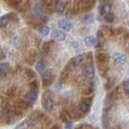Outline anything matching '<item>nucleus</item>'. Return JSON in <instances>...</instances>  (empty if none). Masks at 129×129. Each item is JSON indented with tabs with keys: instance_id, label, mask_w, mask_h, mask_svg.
Returning a JSON list of instances; mask_svg holds the SVG:
<instances>
[{
	"instance_id": "f257e3e1",
	"label": "nucleus",
	"mask_w": 129,
	"mask_h": 129,
	"mask_svg": "<svg viewBox=\"0 0 129 129\" xmlns=\"http://www.w3.org/2000/svg\"><path fill=\"white\" fill-rule=\"evenodd\" d=\"M95 0H80L78 1L80 12H87L93 8Z\"/></svg>"
},
{
	"instance_id": "f03ea898",
	"label": "nucleus",
	"mask_w": 129,
	"mask_h": 129,
	"mask_svg": "<svg viewBox=\"0 0 129 129\" xmlns=\"http://www.w3.org/2000/svg\"><path fill=\"white\" fill-rule=\"evenodd\" d=\"M43 107L47 110V111H52L55 109V106H56V102L54 100V98L52 96H46L44 97L43 99Z\"/></svg>"
},
{
	"instance_id": "7ed1b4c3",
	"label": "nucleus",
	"mask_w": 129,
	"mask_h": 129,
	"mask_svg": "<svg viewBox=\"0 0 129 129\" xmlns=\"http://www.w3.org/2000/svg\"><path fill=\"white\" fill-rule=\"evenodd\" d=\"M58 26L62 31H71L73 29V23L68 19H60L58 22Z\"/></svg>"
},
{
	"instance_id": "20e7f679",
	"label": "nucleus",
	"mask_w": 129,
	"mask_h": 129,
	"mask_svg": "<svg viewBox=\"0 0 129 129\" xmlns=\"http://www.w3.org/2000/svg\"><path fill=\"white\" fill-rule=\"evenodd\" d=\"M112 60L118 64H125L127 63V58L124 54L116 52L112 55Z\"/></svg>"
},
{
	"instance_id": "39448f33",
	"label": "nucleus",
	"mask_w": 129,
	"mask_h": 129,
	"mask_svg": "<svg viewBox=\"0 0 129 129\" xmlns=\"http://www.w3.org/2000/svg\"><path fill=\"white\" fill-rule=\"evenodd\" d=\"M41 80H42V82H43V85H44V86H48L49 84L52 83V81L54 80L53 73H52L51 71L45 72V73L41 76Z\"/></svg>"
},
{
	"instance_id": "423d86ee",
	"label": "nucleus",
	"mask_w": 129,
	"mask_h": 129,
	"mask_svg": "<svg viewBox=\"0 0 129 129\" xmlns=\"http://www.w3.org/2000/svg\"><path fill=\"white\" fill-rule=\"evenodd\" d=\"M90 103L91 101L89 99H82L79 104V110L81 113H87L90 109Z\"/></svg>"
},
{
	"instance_id": "0eeeda50",
	"label": "nucleus",
	"mask_w": 129,
	"mask_h": 129,
	"mask_svg": "<svg viewBox=\"0 0 129 129\" xmlns=\"http://www.w3.org/2000/svg\"><path fill=\"white\" fill-rule=\"evenodd\" d=\"M51 36H52V38L54 40H56L58 42H63L67 38V34L64 31H62V30H55V31H53L52 34H51Z\"/></svg>"
},
{
	"instance_id": "6e6552de",
	"label": "nucleus",
	"mask_w": 129,
	"mask_h": 129,
	"mask_svg": "<svg viewBox=\"0 0 129 129\" xmlns=\"http://www.w3.org/2000/svg\"><path fill=\"white\" fill-rule=\"evenodd\" d=\"M95 74V70L93 64H86L83 69H82V75L85 78H92Z\"/></svg>"
},
{
	"instance_id": "1a4fd4ad",
	"label": "nucleus",
	"mask_w": 129,
	"mask_h": 129,
	"mask_svg": "<svg viewBox=\"0 0 129 129\" xmlns=\"http://www.w3.org/2000/svg\"><path fill=\"white\" fill-rule=\"evenodd\" d=\"M84 62H85L84 55H78V56H76V57H74L72 59V64H73L74 67H76V68L81 67L82 64H84Z\"/></svg>"
},
{
	"instance_id": "9d476101",
	"label": "nucleus",
	"mask_w": 129,
	"mask_h": 129,
	"mask_svg": "<svg viewBox=\"0 0 129 129\" xmlns=\"http://www.w3.org/2000/svg\"><path fill=\"white\" fill-rule=\"evenodd\" d=\"M96 61L97 64L100 67H103L108 61V55L105 53H98V54H96Z\"/></svg>"
},
{
	"instance_id": "9b49d317",
	"label": "nucleus",
	"mask_w": 129,
	"mask_h": 129,
	"mask_svg": "<svg viewBox=\"0 0 129 129\" xmlns=\"http://www.w3.org/2000/svg\"><path fill=\"white\" fill-rule=\"evenodd\" d=\"M10 66L8 63H0V78H4L7 76L9 72Z\"/></svg>"
},
{
	"instance_id": "f8f14e48",
	"label": "nucleus",
	"mask_w": 129,
	"mask_h": 129,
	"mask_svg": "<svg viewBox=\"0 0 129 129\" xmlns=\"http://www.w3.org/2000/svg\"><path fill=\"white\" fill-rule=\"evenodd\" d=\"M83 42H84V45L86 47H92V46H95L97 40L94 36H87L84 38Z\"/></svg>"
},
{
	"instance_id": "ddd939ff",
	"label": "nucleus",
	"mask_w": 129,
	"mask_h": 129,
	"mask_svg": "<svg viewBox=\"0 0 129 129\" xmlns=\"http://www.w3.org/2000/svg\"><path fill=\"white\" fill-rule=\"evenodd\" d=\"M25 98H26V100L28 102H35L37 100V98H38V93L35 90H30V91H28L26 93Z\"/></svg>"
},
{
	"instance_id": "4468645a",
	"label": "nucleus",
	"mask_w": 129,
	"mask_h": 129,
	"mask_svg": "<svg viewBox=\"0 0 129 129\" xmlns=\"http://www.w3.org/2000/svg\"><path fill=\"white\" fill-rule=\"evenodd\" d=\"M66 9V2L60 0L59 2H57L54 6V10L57 12V13H63Z\"/></svg>"
},
{
	"instance_id": "2eb2a0df",
	"label": "nucleus",
	"mask_w": 129,
	"mask_h": 129,
	"mask_svg": "<svg viewBox=\"0 0 129 129\" xmlns=\"http://www.w3.org/2000/svg\"><path fill=\"white\" fill-rule=\"evenodd\" d=\"M110 11H111V5H110L109 3H104V4H102V5L100 6L99 12H100L101 15L104 16V15L110 13Z\"/></svg>"
},
{
	"instance_id": "dca6fc26",
	"label": "nucleus",
	"mask_w": 129,
	"mask_h": 129,
	"mask_svg": "<svg viewBox=\"0 0 129 129\" xmlns=\"http://www.w3.org/2000/svg\"><path fill=\"white\" fill-rule=\"evenodd\" d=\"M47 68V61L42 59L36 64V71L37 72H43Z\"/></svg>"
},
{
	"instance_id": "f3484780",
	"label": "nucleus",
	"mask_w": 129,
	"mask_h": 129,
	"mask_svg": "<svg viewBox=\"0 0 129 129\" xmlns=\"http://www.w3.org/2000/svg\"><path fill=\"white\" fill-rule=\"evenodd\" d=\"M34 12L37 16H42L43 15V5L42 3H36L34 6Z\"/></svg>"
},
{
	"instance_id": "a211bd4d",
	"label": "nucleus",
	"mask_w": 129,
	"mask_h": 129,
	"mask_svg": "<svg viewBox=\"0 0 129 129\" xmlns=\"http://www.w3.org/2000/svg\"><path fill=\"white\" fill-rule=\"evenodd\" d=\"M37 57V52L35 50H31L28 53V57H27V62H29V64H33L35 59Z\"/></svg>"
},
{
	"instance_id": "6ab92c4d",
	"label": "nucleus",
	"mask_w": 129,
	"mask_h": 129,
	"mask_svg": "<svg viewBox=\"0 0 129 129\" xmlns=\"http://www.w3.org/2000/svg\"><path fill=\"white\" fill-rule=\"evenodd\" d=\"M9 23V19L7 15H3L0 17V28H4L7 26V24Z\"/></svg>"
},
{
	"instance_id": "aec40b11",
	"label": "nucleus",
	"mask_w": 129,
	"mask_h": 129,
	"mask_svg": "<svg viewBox=\"0 0 129 129\" xmlns=\"http://www.w3.org/2000/svg\"><path fill=\"white\" fill-rule=\"evenodd\" d=\"M39 33H40V35L42 37H47L49 34H50V28H49L48 26H43L39 30Z\"/></svg>"
},
{
	"instance_id": "412c9836",
	"label": "nucleus",
	"mask_w": 129,
	"mask_h": 129,
	"mask_svg": "<svg viewBox=\"0 0 129 129\" xmlns=\"http://www.w3.org/2000/svg\"><path fill=\"white\" fill-rule=\"evenodd\" d=\"M114 19H115V15L113 14L112 12H110V13L104 15V21H105L106 23H113V22H114Z\"/></svg>"
},
{
	"instance_id": "4be33fe9",
	"label": "nucleus",
	"mask_w": 129,
	"mask_h": 129,
	"mask_svg": "<svg viewBox=\"0 0 129 129\" xmlns=\"http://www.w3.org/2000/svg\"><path fill=\"white\" fill-rule=\"evenodd\" d=\"M93 20H94V15L93 14H86L82 18V21L84 23H92Z\"/></svg>"
},
{
	"instance_id": "5701e85b",
	"label": "nucleus",
	"mask_w": 129,
	"mask_h": 129,
	"mask_svg": "<svg viewBox=\"0 0 129 129\" xmlns=\"http://www.w3.org/2000/svg\"><path fill=\"white\" fill-rule=\"evenodd\" d=\"M122 88H123V92H124L126 95L129 96V80L123 81V83H122Z\"/></svg>"
},
{
	"instance_id": "b1692460",
	"label": "nucleus",
	"mask_w": 129,
	"mask_h": 129,
	"mask_svg": "<svg viewBox=\"0 0 129 129\" xmlns=\"http://www.w3.org/2000/svg\"><path fill=\"white\" fill-rule=\"evenodd\" d=\"M7 2H8V5H9V6L17 8V7H19L21 0H7Z\"/></svg>"
},
{
	"instance_id": "393cba45",
	"label": "nucleus",
	"mask_w": 129,
	"mask_h": 129,
	"mask_svg": "<svg viewBox=\"0 0 129 129\" xmlns=\"http://www.w3.org/2000/svg\"><path fill=\"white\" fill-rule=\"evenodd\" d=\"M30 87H31V90H35V91H37V89L39 88V84H38L37 80L30 82Z\"/></svg>"
},
{
	"instance_id": "a878e982",
	"label": "nucleus",
	"mask_w": 129,
	"mask_h": 129,
	"mask_svg": "<svg viewBox=\"0 0 129 129\" xmlns=\"http://www.w3.org/2000/svg\"><path fill=\"white\" fill-rule=\"evenodd\" d=\"M27 128H28L27 121H22V122H20L16 127H15V129H27Z\"/></svg>"
},
{
	"instance_id": "bb28decb",
	"label": "nucleus",
	"mask_w": 129,
	"mask_h": 129,
	"mask_svg": "<svg viewBox=\"0 0 129 129\" xmlns=\"http://www.w3.org/2000/svg\"><path fill=\"white\" fill-rule=\"evenodd\" d=\"M102 123H103V125H104L105 127L110 123V118H109L108 115H103V116H102Z\"/></svg>"
},
{
	"instance_id": "cd10ccee",
	"label": "nucleus",
	"mask_w": 129,
	"mask_h": 129,
	"mask_svg": "<svg viewBox=\"0 0 129 129\" xmlns=\"http://www.w3.org/2000/svg\"><path fill=\"white\" fill-rule=\"evenodd\" d=\"M19 42H20V39H19L18 36H14V37L12 38V40H11V44H12L14 47H18Z\"/></svg>"
},
{
	"instance_id": "c85d7f7f",
	"label": "nucleus",
	"mask_w": 129,
	"mask_h": 129,
	"mask_svg": "<svg viewBox=\"0 0 129 129\" xmlns=\"http://www.w3.org/2000/svg\"><path fill=\"white\" fill-rule=\"evenodd\" d=\"M73 126H74V124H73L72 121H67L66 124H64V128L66 129H72Z\"/></svg>"
},
{
	"instance_id": "c756f323",
	"label": "nucleus",
	"mask_w": 129,
	"mask_h": 129,
	"mask_svg": "<svg viewBox=\"0 0 129 129\" xmlns=\"http://www.w3.org/2000/svg\"><path fill=\"white\" fill-rule=\"evenodd\" d=\"M26 73H27V76H28L29 78H34V77H35V73L33 72L32 70H30V69H29V70H27V71H26Z\"/></svg>"
},
{
	"instance_id": "7c9ffc66",
	"label": "nucleus",
	"mask_w": 129,
	"mask_h": 129,
	"mask_svg": "<svg viewBox=\"0 0 129 129\" xmlns=\"http://www.w3.org/2000/svg\"><path fill=\"white\" fill-rule=\"evenodd\" d=\"M51 43H52V42H47V43L44 45V47H43V50H44L45 52H48L49 48H50V46H51Z\"/></svg>"
},
{
	"instance_id": "2f4dec72",
	"label": "nucleus",
	"mask_w": 129,
	"mask_h": 129,
	"mask_svg": "<svg viewBox=\"0 0 129 129\" xmlns=\"http://www.w3.org/2000/svg\"><path fill=\"white\" fill-rule=\"evenodd\" d=\"M61 87H62V85H61V82H58V83L56 84V88H57V89H61Z\"/></svg>"
},
{
	"instance_id": "473e14b6",
	"label": "nucleus",
	"mask_w": 129,
	"mask_h": 129,
	"mask_svg": "<svg viewBox=\"0 0 129 129\" xmlns=\"http://www.w3.org/2000/svg\"><path fill=\"white\" fill-rule=\"evenodd\" d=\"M102 1H107V0H102Z\"/></svg>"
},
{
	"instance_id": "72a5a7b5",
	"label": "nucleus",
	"mask_w": 129,
	"mask_h": 129,
	"mask_svg": "<svg viewBox=\"0 0 129 129\" xmlns=\"http://www.w3.org/2000/svg\"><path fill=\"white\" fill-rule=\"evenodd\" d=\"M41 1H46V0H41Z\"/></svg>"
},
{
	"instance_id": "f704fd0d",
	"label": "nucleus",
	"mask_w": 129,
	"mask_h": 129,
	"mask_svg": "<svg viewBox=\"0 0 129 129\" xmlns=\"http://www.w3.org/2000/svg\"><path fill=\"white\" fill-rule=\"evenodd\" d=\"M128 48H129V42H128Z\"/></svg>"
},
{
	"instance_id": "c9c22d12",
	"label": "nucleus",
	"mask_w": 129,
	"mask_h": 129,
	"mask_svg": "<svg viewBox=\"0 0 129 129\" xmlns=\"http://www.w3.org/2000/svg\"><path fill=\"white\" fill-rule=\"evenodd\" d=\"M128 26H129V21H128Z\"/></svg>"
},
{
	"instance_id": "e433bc0d",
	"label": "nucleus",
	"mask_w": 129,
	"mask_h": 129,
	"mask_svg": "<svg viewBox=\"0 0 129 129\" xmlns=\"http://www.w3.org/2000/svg\"><path fill=\"white\" fill-rule=\"evenodd\" d=\"M113 129H115V128H113Z\"/></svg>"
}]
</instances>
